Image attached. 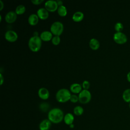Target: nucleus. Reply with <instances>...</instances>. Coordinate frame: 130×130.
<instances>
[{
  "label": "nucleus",
  "mask_w": 130,
  "mask_h": 130,
  "mask_svg": "<svg viewBox=\"0 0 130 130\" xmlns=\"http://www.w3.org/2000/svg\"><path fill=\"white\" fill-rule=\"evenodd\" d=\"M70 90L74 93H79L82 90V85L78 83H72L70 86Z\"/></svg>",
  "instance_id": "nucleus-14"
},
{
  "label": "nucleus",
  "mask_w": 130,
  "mask_h": 130,
  "mask_svg": "<svg viewBox=\"0 0 130 130\" xmlns=\"http://www.w3.org/2000/svg\"><path fill=\"white\" fill-rule=\"evenodd\" d=\"M113 40L118 44H123L127 41V36L122 32H116L113 35Z\"/></svg>",
  "instance_id": "nucleus-6"
},
{
  "label": "nucleus",
  "mask_w": 130,
  "mask_h": 130,
  "mask_svg": "<svg viewBox=\"0 0 130 130\" xmlns=\"http://www.w3.org/2000/svg\"><path fill=\"white\" fill-rule=\"evenodd\" d=\"M69 126H70V128H74V124H73H73H71L70 125H69Z\"/></svg>",
  "instance_id": "nucleus-33"
},
{
  "label": "nucleus",
  "mask_w": 130,
  "mask_h": 130,
  "mask_svg": "<svg viewBox=\"0 0 130 130\" xmlns=\"http://www.w3.org/2000/svg\"><path fill=\"white\" fill-rule=\"evenodd\" d=\"M56 2H57V5L58 6L63 5V2L61 0H57Z\"/></svg>",
  "instance_id": "nucleus-31"
},
{
  "label": "nucleus",
  "mask_w": 130,
  "mask_h": 130,
  "mask_svg": "<svg viewBox=\"0 0 130 130\" xmlns=\"http://www.w3.org/2000/svg\"><path fill=\"white\" fill-rule=\"evenodd\" d=\"M63 121L64 123L69 126L73 124L74 121V116L73 114L71 113H67L64 116Z\"/></svg>",
  "instance_id": "nucleus-16"
},
{
  "label": "nucleus",
  "mask_w": 130,
  "mask_h": 130,
  "mask_svg": "<svg viewBox=\"0 0 130 130\" xmlns=\"http://www.w3.org/2000/svg\"><path fill=\"white\" fill-rule=\"evenodd\" d=\"M122 99L126 103H130V88L124 90L122 93Z\"/></svg>",
  "instance_id": "nucleus-20"
},
{
  "label": "nucleus",
  "mask_w": 130,
  "mask_h": 130,
  "mask_svg": "<svg viewBox=\"0 0 130 130\" xmlns=\"http://www.w3.org/2000/svg\"><path fill=\"white\" fill-rule=\"evenodd\" d=\"M126 78H127V81H128L129 82H130V72H129L127 73V75H126Z\"/></svg>",
  "instance_id": "nucleus-32"
},
{
  "label": "nucleus",
  "mask_w": 130,
  "mask_h": 130,
  "mask_svg": "<svg viewBox=\"0 0 130 130\" xmlns=\"http://www.w3.org/2000/svg\"><path fill=\"white\" fill-rule=\"evenodd\" d=\"M62 110L58 108H54L50 110L48 113V119L53 123L57 124L61 122L64 118Z\"/></svg>",
  "instance_id": "nucleus-1"
},
{
  "label": "nucleus",
  "mask_w": 130,
  "mask_h": 130,
  "mask_svg": "<svg viewBox=\"0 0 130 130\" xmlns=\"http://www.w3.org/2000/svg\"><path fill=\"white\" fill-rule=\"evenodd\" d=\"M51 122L48 119H43L39 124L40 130H49L51 126Z\"/></svg>",
  "instance_id": "nucleus-13"
},
{
  "label": "nucleus",
  "mask_w": 130,
  "mask_h": 130,
  "mask_svg": "<svg viewBox=\"0 0 130 130\" xmlns=\"http://www.w3.org/2000/svg\"><path fill=\"white\" fill-rule=\"evenodd\" d=\"M4 7V5L3 1L2 0H0V10L1 11L2 10Z\"/></svg>",
  "instance_id": "nucleus-30"
},
{
  "label": "nucleus",
  "mask_w": 130,
  "mask_h": 130,
  "mask_svg": "<svg viewBox=\"0 0 130 130\" xmlns=\"http://www.w3.org/2000/svg\"><path fill=\"white\" fill-rule=\"evenodd\" d=\"M26 10L25 6L23 5L20 4L18 5L15 10V13L17 14V15H21L23 14Z\"/></svg>",
  "instance_id": "nucleus-21"
},
{
  "label": "nucleus",
  "mask_w": 130,
  "mask_h": 130,
  "mask_svg": "<svg viewBox=\"0 0 130 130\" xmlns=\"http://www.w3.org/2000/svg\"><path fill=\"white\" fill-rule=\"evenodd\" d=\"M70 101L73 103H75L76 102H77L78 101H79V98H78V95H76V94H71V95L70 96Z\"/></svg>",
  "instance_id": "nucleus-26"
},
{
  "label": "nucleus",
  "mask_w": 130,
  "mask_h": 130,
  "mask_svg": "<svg viewBox=\"0 0 130 130\" xmlns=\"http://www.w3.org/2000/svg\"><path fill=\"white\" fill-rule=\"evenodd\" d=\"M38 93L39 98L44 100L48 99L50 95L48 89L45 87L40 88L38 90Z\"/></svg>",
  "instance_id": "nucleus-11"
},
{
  "label": "nucleus",
  "mask_w": 130,
  "mask_h": 130,
  "mask_svg": "<svg viewBox=\"0 0 130 130\" xmlns=\"http://www.w3.org/2000/svg\"><path fill=\"white\" fill-rule=\"evenodd\" d=\"M84 18V13L81 11H76L72 15V19L75 22H80Z\"/></svg>",
  "instance_id": "nucleus-18"
},
{
  "label": "nucleus",
  "mask_w": 130,
  "mask_h": 130,
  "mask_svg": "<svg viewBox=\"0 0 130 130\" xmlns=\"http://www.w3.org/2000/svg\"><path fill=\"white\" fill-rule=\"evenodd\" d=\"M64 29L63 23L59 21L53 22L50 26V31L54 36H60L62 34Z\"/></svg>",
  "instance_id": "nucleus-4"
},
{
  "label": "nucleus",
  "mask_w": 130,
  "mask_h": 130,
  "mask_svg": "<svg viewBox=\"0 0 130 130\" xmlns=\"http://www.w3.org/2000/svg\"><path fill=\"white\" fill-rule=\"evenodd\" d=\"M17 15L15 11H10L7 13L5 15V20L9 23H12L15 22L17 19Z\"/></svg>",
  "instance_id": "nucleus-9"
},
{
  "label": "nucleus",
  "mask_w": 130,
  "mask_h": 130,
  "mask_svg": "<svg viewBox=\"0 0 130 130\" xmlns=\"http://www.w3.org/2000/svg\"><path fill=\"white\" fill-rule=\"evenodd\" d=\"M39 18L37 14H31L28 18V22L30 25H36L39 22Z\"/></svg>",
  "instance_id": "nucleus-15"
},
{
  "label": "nucleus",
  "mask_w": 130,
  "mask_h": 130,
  "mask_svg": "<svg viewBox=\"0 0 130 130\" xmlns=\"http://www.w3.org/2000/svg\"><path fill=\"white\" fill-rule=\"evenodd\" d=\"M123 28L124 26L121 22H117L114 25V29L116 32H122Z\"/></svg>",
  "instance_id": "nucleus-23"
},
{
  "label": "nucleus",
  "mask_w": 130,
  "mask_h": 130,
  "mask_svg": "<svg viewBox=\"0 0 130 130\" xmlns=\"http://www.w3.org/2000/svg\"><path fill=\"white\" fill-rule=\"evenodd\" d=\"M89 45L92 50H96L99 48L100 46V43L98 39L95 38H91L89 41Z\"/></svg>",
  "instance_id": "nucleus-17"
},
{
  "label": "nucleus",
  "mask_w": 130,
  "mask_h": 130,
  "mask_svg": "<svg viewBox=\"0 0 130 130\" xmlns=\"http://www.w3.org/2000/svg\"><path fill=\"white\" fill-rule=\"evenodd\" d=\"M37 14L39 18L42 20H45L49 17V12L46 8L42 7L38 9L37 11Z\"/></svg>",
  "instance_id": "nucleus-10"
},
{
  "label": "nucleus",
  "mask_w": 130,
  "mask_h": 130,
  "mask_svg": "<svg viewBox=\"0 0 130 130\" xmlns=\"http://www.w3.org/2000/svg\"><path fill=\"white\" fill-rule=\"evenodd\" d=\"M82 87L83 89L88 90L90 87V83L88 80H84L83 81L82 83Z\"/></svg>",
  "instance_id": "nucleus-27"
},
{
  "label": "nucleus",
  "mask_w": 130,
  "mask_h": 130,
  "mask_svg": "<svg viewBox=\"0 0 130 130\" xmlns=\"http://www.w3.org/2000/svg\"><path fill=\"white\" fill-rule=\"evenodd\" d=\"M17 33L13 30H8L5 34V38L6 40L10 42H15L18 39Z\"/></svg>",
  "instance_id": "nucleus-8"
},
{
  "label": "nucleus",
  "mask_w": 130,
  "mask_h": 130,
  "mask_svg": "<svg viewBox=\"0 0 130 130\" xmlns=\"http://www.w3.org/2000/svg\"><path fill=\"white\" fill-rule=\"evenodd\" d=\"M73 112L75 115L77 116H80L83 113L84 109L81 106H77L74 107L73 109Z\"/></svg>",
  "instance_id": "nucleus-22"
},
{
  "label": "nucleus",
  "mask_w": 130,
  "mask_h": 130,
  "mask_svg": "<svg viewBox=\"0 0 130 130\" xmlns=\"http://www.w3.org/2000/svg\"><path fill=\"white\" fill-rule=\"evenodd\" d=\"M39 108L41 110L46 112L49 108V105L47 103H42L39 106Z\"/></svg>",
  "instance_id": "nucleus-25"
},
{
  "label": "nucleus",
  "mask_w": 130,
  "mask_h": 130,
  "mask_svg": "<svg viewBox=\"0 0 130 130\" xmlns=\"http://www.w3.org/2000/svg\"><path fill=\"white\" fill-rule=\"evenodd\" d=\"M57 11L58 14L59 16H62V17L66 16L67 14V12H68L67 9L66 8V7L65 6H64L63 5L58 6Z\"/></svg>",
  "instance_id": "nucleus-19"
},
{
  "label": "nucleus",
  "mask_w": 130,
  "mask_h": 130,
  "mask_svg": "<svg viewBox=\"0 0 130 130\" xmlns=\"http://www.w3.org/2000/svg\"><path fill=\"white\" fill-rule=\"evenodd\" d=\"M129 107L130 108V103H129Z\"/></svg>",
  "instance_id": "nucleus-35"
},
{
  "label": "nucleus",
  "mask_w": 130,
  "mask_h": 130,
  "mask_svg": "<svg viewBox=\"0 0 130 130\" xmlns=\"http://www.w3.org/2000/svg\"><path fill=\"white\" fill-rule=\"evenodd\" d=\"M0 80H1V81H0V84L1 85H2L4 82V78L2 75V73L0 74Z\"/></svg>",
  "instance_id": "nucleus-29"
},
{
  "label": "nucleus",
  "mask_w": 130,
  "mask_h": 130,
  "mask_svg": "<svg viewBox=\"0 0 130 130\" xmlns=\"http://www.w3.org/2000/svg\"><path fill=\"white\" fill-rule=\"evenodd\" d=\"M42 40L40 37V36H32L28 40V46L30 50L33 52L38 51L42 46Z\"/></svg>",
  "instance_id": "nucleus-2"
},
{
  "label": "nucleus",
  "mask_w": 130,
  "mask_h": 130,
  "mask_svg": "<svg viewBox=\"0 0 130 130\" xmlns=\"http://www.w3.org/2000/svg\"><path fill=\"white\" fill-rule=\"evenodd\" d=\"M44 6L45 8H46L48 12H52L57 10L58 7L57 2L55 0H48L46 1Z\"/></svg>",
  "instance_id": "nucleus-7"
},
{
  "label": "nucleus",
  "mask_w": 130,
  "mask_h": 130,
  "mask_svg": "<svg viewBox=\"0 0 130 130\" xmlns=\"http://www.w3.org/2000/svg\"><path fill=\"white\" fill-rule=\"evenodd\" d=\"M79 102L81 104H87L89 103L91 99V94L89 90L87 89H82L78 94Z\"/></svg>",
  "instance_id": "nucleus-5"
},
{
  "label": "nucleus",
  "mask_w": 130,
  "mask_h": 130,
  "mask_svg": "<svg viewBox=\"0 0 130 130\" xmlns=\"http://www.w3.org/2000/svg\"><path fill=\"white\" fill-rule=\"evenodd\" d=\"M51 41L53 45H57L60 42V38L59 36H53Z\"/></svg>",
  "instance_id": "nucleus-24"
},
{
  "label": "nucleus",
  "mask_w": 130,
  "mask_h": 130,
  "mask_svg": "<svg viewBox=\"0 0 130 130\" xmlns=\"http://www.w3.org/2000/svg\"><path fill=\"white\" fill-rule=\"evenodd\" d=\"M52 35L53 34L50 31L44 30L41 32L40 35V37L42 41L47 42L51 40L53 37Z\"/></svg>",
  "instance_id": "nucleus-12"
},
{
  "label": "nucleus",
  "mask_w": 130,
  "mask_h": 130,
  "mask_svg": "<svg viewBox=\"0 0 130 130\" xmlns=\"http://www.w3.org/2000/svg\"><path fill=\"white\" fill-rule=\"evenodd\" d=\"M2 21V15H0V21Z\"/></svg>",
  "instance_id": "nucleus-34"
},
{
  "label": "nucleus",
  "mask_w": 130,
  "mask_h": 130,
  "mask_svg": "<svg viewBox=\"0 0 130 130\" xmlns=\"http://www.w3.org/2000/svg\"><path fill=\"white\" fill-rule=\"evenodd\" d=\"M44 2V0H31V2L36 5H40Z\"/></svg>",
  "instance_id": "nucleus-28"
},
{
  "label": "nucleus",
  "mask_w": 130,
  "mask_h": 130,
  "mask_svg": "<svg viewBox=\"0 0 130 130\" xmlns=\"http://www.w3.org/2000/svg\"><path fill=\"white\" fill-rule=\"evenodd\" d=\"M71 93L69 89L62 88L58 89L56 93L55 98L59 103H65L70 100Z\"/></svg>",
  "instance_id": "nucleus-3"
}]
</instances>
